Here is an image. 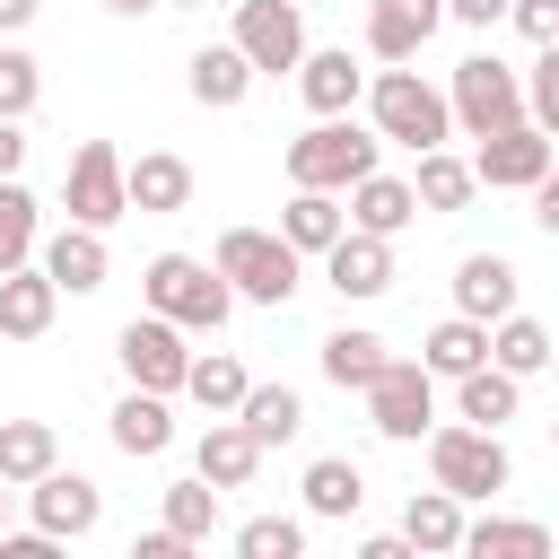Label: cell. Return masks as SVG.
Wrapping results in <instances>:
<instances>
[{
    "instance_id": "obj_28",
    "label": "cell",
    "mask_w": 559,
    "mask_h": 559,
    "mask_svg": "<svg viewBox=\"0 0 559 559\" xmlns=\"http://www.w3.org/2000/svg\"><path fill=\"white\" fill-rule=\"evenodd\" d=\"M454 550H472V559H550V524L480 515V524H463V542H454Z\"/></svg>"
},
{
    "instance_id": "obj_22",
    "label": "cell",
    "mask_w": 559,
    "mask_h": 559,
    "mask_svg": "<svg viewBox=\"0 0 559 559\" xmlns=\"http://www.w3.org/2000/svg\"><path fill=\"white\" fill-rule=\"evenodd\" d=\"M227 419H236V428H245V437L271 454V445H288V437L306 428V402H297L288 384H245V402H236Z\"/></svg>"
},
{
    "instance_id": "obj_11",
    "label": "cell",
    "mask_w": 559,
    "mask_h": 559,
    "mask_svg": "<svg viewBox=\"0 0 559 559\" xmlns=\"http://www.w3.org/2000/svg\"><path fill=\"white\" fill-rule=\"evenodd\" d=\"M236 52L253 61V79L262 70H297V52H306L297 0H236Z\"/></svg>"
},
{
    "instance_id": "obj_2",
    "label": "cell",
    "mask_w": 559,
    "mask_h": 559,
    "mask_svg": "<svg viewBox=\"0 0 559 559\" xmlns=\"http://www.w3.org/2000/svg\"><path fill=\"white\" fill-rule=\"evenodd\" d=\"M297 245L280 236V227H227L218 236V253H210V271L236 288V297H253V306H288L297 297Z\"/></svg>"
},
{
    "instance_id": "obj_15",
    "label": "cell",
    "mask_w": 559,
    "mask_h": 559,
    "mask_svg": "<svg viewBox=\"0 0 559 559\" xmlns=\"http://www.w3.org/2000/svg\"><path fill=\"white\" fill-rule=\"evenodd\" d=\"M445 26V0H367V52L376 61H419V44Z\"/></svg>"
},
{
    "instance_id": "obj_47",
    "label": "cell",
    "mask_w": 559,
    "mask_h": 559,
    "mask_svg": "<svg viewBox=\"0 0 559 559\" xmlns=\"http://www.w3.org/2000/svg\"><path fill=\"white\" fill-rule=\"evenodd\" d=\"M0 524H9V480H0Z\"/></svg>"
},
{
    "instance_id": "obj_21",
    "label": "cell",
    "mask_w": 559,
    "mask_h": 559,
    "mask_svg": "<svg viewBox=\"0 0 559 559\" xmlns=\"http://www.w3.org/2000/svg\"><path fill=\"white\" fill-rule=\"evenodd\" d=\"M297 87H306L314 114H349L358 87H367V70L349 61V44H332V52H297Z\"/></svg>"
},
{
    "instance_id": "obj_12",
    "label": "cell",
    "mask_w": 559,
    "mask_h": 559,
    "mask_svg": "<svg viewBox=\"0 0 559 559\" xmlns=\"http://www.w3.org/2000/svg\"><path fill=\"white\" fill-rule=\"evenodd\" d=\"M26 498H35V533H52V542H79V533H96L105 524V498H96V480H79V472H35L26 480Z\"/></svg>"
},
{
    "instance_id": "obj_1",
    "label": "cell",
    "mask_w": 559,
    "mask_h": 559,
    "mask_svg": "<svg viewBox=\"0 0 559 559\" xmlns=\"http://www.w3.org/2000/svg\"><path fill=\"white\" fill-rule=\"evenodd\" d=\"M367 114H376V140H393V148H445V140H454L445 96H437V87H428L411 61H384V70H376Z\"/></svg>"
},
{
    "instance_id": "obj_3",
    "label": "cell",
    "mask_w": 559,
    "mask_h": 559,
    "mask_svg": "<svg viewBox=\"0 0 559 559\" xmlns=\"http://www.w3.org/2000/svg\"><path fill=\"white\" fill-rule=\"evenodd\" d=\"M140 297H148V314H166V323H183V332H218L227 306H236V288H227L210 262H192V253H157V262L140 271Z\"/></svg>"
},
{
    "instance_id": "obj_43",
    "label": "cell",
    "mask_w": 559,
    "mask_h": 559,
    "mask_svg": "<svg viewBox=\"0 0 559 559\" xmlns=\"http://www.w3.org/2000/svg\"><path fill=\"white\" fill-rule=\"evenodd\" d=\"M26 166V131H17V114H0V175H17Z\"/></svg>"
},
{
    "instance_id": "obj_41",
    "label": "cell",
    "mask_w": 559,
    "mask_h": 559,
    "mask_svg": "<svg viewBox=\"0 0 559 559\" xmlns=\"http://www.w3.org/2000/svg\"><path fill=\"white\" fill-rule=\"evenodd\" d=\"M0 559H52V533H9L0 524Z\"/></svg>"
},
{
    "instance_id": "obj_9",
    "label": "cell",
    "mask_w": 559,
    "mask_h": 559,
    "mask_svg": "<svg viewBox=\"0 0 559 559\" xmlns=\"http://www.w3.org/2000/svg\"><path fill=\"white\" fill-rule=\"evenodd\" d=\"M114 358H122V376L148 384V393H183V367H192L183 323H166V314H131L122 341H114Z\"/></svg>"
},
{
    "instance_id": "obj_27",
    "label": "cell",
    "mask_w": 559,
    "mask_h": 559,
    "mask_svg": "<svg viewBox=\"0 0 559 559\" xmlns=\"http://www.w3.org/2000/svg\"><path fill=\"white\" fill-rule=\"evenodd\" d=\"M402 542H411V550H454V542H463V498H454V489H411Z\"/></svg>"
},
{
    "instance_id": "obj_37",
    "label": "cell",
    "mask_w": 559,
    "mask_h": 559,
    "mask_svg": "<svg viewBox=\"0 0 559 559\" xmlns=\"http://www.w3.org/2000/svg\"><path fill=\"white\" fill-rule=\"evenodd\" d=\"M376 367H384V341H376V332H332V341H323V376H332L341 393H358Z\"/></svg>"
},
{
    "instance_id": "obj_42",
    "label": "cell",
    "mask_w": 559,
    "mask_h": 559,
    "mask_svg": "<svg viewBox=\"0 0 559 559\" xmlns=\"http://www.w3.org/2000/svg\"><path fill=\"white\" fill-rule=\"evenodd\" d=\"M445 17H454V26H498L507 0H445Z\"/></svg>"
},
{
    "instance_id": "obj_13",
    "label": "cell",
    "mask_w": 559,
    "mask_h": 559,
    "mask_svg": "<svg viewBox=\"0 0 559 559\" xmlns=\"http://www.w3.org/2000/svg\"><path fill=\"white\" fill-rule=\"evenodd\" d=\"M35 271L52 280V288H70V297H87V288H105V271H114V253H105V227H61V236H35Z\"/></svg>"
},
{
    "instance_id": "obj_24",
    "label": "cell",
    "mask_w": 559,
    "mask_h": 559,
    "mask_svg": "<svg viewBox=\"0 0 559 559\" xmlns=\"http://www.w3.org/2000/svg\"><path fill=\"white\" fill-rule=\"evenodd\" d=\"M114 445H122V454H166V445H175V411H166V393L131 384V393L114 402Z\"/></svg>"
},
{
    "instance_id": "obj_32",
    "label": "cell",
    "mask_w": 559,
    "mask_h": 559,
    "mask_svg": "<svg viewBox=\"0 0 559 559\" xmlns=\"http://www.w3.org/2000/svg\"><path fill=\"white\" fill-rule=\"evenodd\" d=\"M489 367H507L515 384H524V376H542V367H550V332H542L533 314H515V306H507V314H498V332H489Z\"/></svg>"
},
{
    "instance_id": "obj_29",
    "label": "cell",
    "mask_w": 559,
    "mask_h": 559,
    "mask_svg": "<svg viewBox=\"0 0 559 559\" xmlns=\"http://www.w3.org/2000/svg\"><path fill=\"white\" fill-rule=\"evenodd\" d=\"M61 463V437L44 428V419H0V480L9 489H26L35 472H52Z\"/></svg>"
},
{
    "instance_id": "obj_4",
    "label": "cell",
    "mask_w": 559,
    "mask_h": 559,
    "mask_svg": "<svg viewBox=\"0 0 559 559\" xmlns=\"http://www.w3.org/2000/svg\"><path fill=\"white\" fill-rule=\"evenodd\" d=\"M376 131H358V122H341V114H323L306 140H288V183H314V192H349L367 166H376Z\"/></svg>"
},
{
    "instance_id": "obj_20",
    "label": "cell",
    "mask_w": 559,
    "mask_h": 559,
    "mask_svg": "<svg viewBox=\"0 0 559 559\" xmlns=\"http://www.w3.org/2000/svg\"><path fill=\"white\" fill-rule=\"evenodd\" d=\"M52 306H61V288H52L35 262L0 271V341H35V332H52Z\"/></svg>"
},
{
    "instance_id": "obj_14",
    "label": "cell",
    "mask_w": 559,
    "mask_h": 559,
    "mask_svg": "<svg viewBox=\"0 0 559 559\" xmlns=\"http://www.w3.org/2000/svg\"><path fill=\"white\" fill-rule=\"evenodd\" d=\"M323 280L341 297H384L393 288V236H367V227H341L323 245Z\"/></svg>"
},
{
    "instance_id": "obj_44",
    "label": "cell",
    "mask_w": 559,
    "mask_h": 559,
    "mask_svg": "<svg viewBox=\"0 0 559 559\" xmlns=\"http://www.w3.org/2000/svg\"><path fill=\"white\" fill-rule=\"evenodd\" d=\"M131 559H183V542L157 524V533H140V550H131Z\"/></svg>"
},
{
    "instance_id": "obj_23",
    "label": "cell",
    "mask_w": 559,
    "mask_h": 559,
    "mask_svg": "<svg viewBox=\"0 0 559 559\" xmlns=\"http://www.w3.org/2000/svg\"><path fill=\"white\" fill-rule=\"evenodd\" d=\"M253 96V61L236 52V44H210V52H192V105H210V114H236Z\"/></svg>"
},
{
    "instance_id": "obj_38",
    "label": "cell",
    "mask_w": 559,
    "mask_h": 559,
    "mask_svg": "<svg viewBox=\"0 0 559 559\" xmlns=\"http://www.w3.org/2000/svg\"><path fill=\"white\" fill-rule=\"evenodd\" d=\"M236 550H245V559H297V550H306V524H297V515H253V524L236 533Z\"/></svg>"
},
{
    "instance_id": "obj_8",
    "label": "cell",
    "mask_w": 559,
    "mask_h": 559,
    "mask_svg": "<svg viewBox=\"0 0 559 559\" xmlns=\"http://www.w3.org/2000/svg\"><path fill=\"white\" fill-rule=\"evenodd\" d=\"M61 201H70L79 227H114V218L131 210V201H122V148H114V140H79L70 166H61Z\"/></svg>"
},
{
    "instance_id": "obj_45",
    "label": "cell",
    "mask_w": 559,
    "mask_h": 559,
    "mask_svg": "<svg viewBox=\"0 0 559 559\" xmlns=\"http://www.w3.org/2000/svg\"><path fill=\"white\" fill-rule=\"evenodd\" d=\"M35 9H44V0H0V35H17V26H35Z\"/></svg>"
},
{
    "instance_id": "obj_35",
    "label": "cell",
    "mask_w": 559,
    "mask_h": 559,
    "mask_svg": "<svg viewBox=\"0 0 559 559\" xmlns=\"http://www.w3.org/2000/svg\"><path fill=\"white\" fill-rule=\"evenodd\" d=\"M35 236H44V218H35V192H26L17 175H0V271L35 262Z\"/></svg>"
},
{
    "instance_id": "obj_5",
    "label": "cell",
    "mask_w": 559,
    "mask_h": 559,
    "mask_svg": "<svg viewBox=\"0 0 559 559\" xmlns=\"http://www.w3.org/2000/svg\"><path fill=\"white\" fill-rule=\"evenodd\" d=\"M428 472H437V489H454V498H498L507 480H515V463H507V445H498V428H428Z\"/></svg>"
},
{
    "instance_id": "obj_39",
    "label": "cell",
    "mask_w": 559,
    "mask_h": 559,
    "mask_svg": "<svg viewBox=\"0 0 559 559\" xmlns=\"http://www.w3.org/2000/svg\"><path fill=\"white\" fill-rule=\"evenodd\" d=\"M35 96H44V70H35V52H17V44H0V114H35Z\"/></svg>"
},
{
    "instance_id": "obj_48",
    "label": "cell",
    "mask_w": 559,
    "mask_h": 559,
    "mask_svg": "<svg viewBox=\"0 0 559 559\" xmlns=\"http://www.w3.org/2000/svg\"><path fill=\"white\" fill-rule=\"evenodd\" d=\"M297 9H314V0H297Z\"/></svg>"
},
{
    "instance_id": "obj_7",
    "label": "cell",
    "mask_w": 559,
    "mask_h": 559,
    "mask_svg": "<svg viewBox=\"0 0 559 559\" xmlns=\"http://www.w3.org/2000/svg\"><path fill=\"white\" fill-rule=\"evenodd\" d=\"M367 419H376V437H393V445H411V437H428V411H437V376L419 367V358H384L367 384Z\"/></svg>"
},
{
    "instance_id": "obj_33",
    "label": "cell",
    "mask_w": 559,
    "mask_h": 559,
    "mask_svg": "<svg viewBox=\"0 0 559 559\" xmlns=\"http://www.w3.org/2000/svg\"><path fill=\"white\" fill-rule=\"evenodd\" d=\"M472 192H480V183H472V166H463V157L419 148V175H411V201H419V210H437V218H445V210H463Z\"/></svg>"
},
{
    "instance_id": "obj_16",
    "label": "cell",
    "mask_w": 559,
    "mask_h": 559,
    "mask_svg": "<svg viewBox=\"0 0 559 559\" xmlns=\"http://www.w3.org/2000/svg\"><path fill=\"white\" fill-rule=\"evenodd\" d=\"M122 201H131V210H148V218H166V210H183V201H192V166H183L175 148H148V157H131V166H122Z\"/></svg>"
},
{
    "instance_id": "obj_6",
    "label": "cell",
    "mask_w": 559,
    "mask_h": 559,
    "mask_svg": "<svg viewBox=\"0 0 559 559\" xmlns=\"http://www.w3.org/2000/svg\"><path fill=\"white\" fill-rule=\"evenodd\" d=\"M445 114L472 131V140H489V131H507V122H524V79L498 61V52H472V61H454V87H445Z\"/></svg>"
},
{
    "instance_id": "obj_34",
    "label": "cell",
    "mask_w": 559,
    "mask_h": 559,
    "mask_svg": "<svg viewBox=\"0 0 559 559\" xmlns=\"http://www.w3.org/2000/svg\"><path fill=\"white\" fill-rule=\"evenodd\" d=\"M166 533H175V542H183V550H201V542H210V533H218V489H210V480H201V472H192V480H175V489H166Z\"/></svg>"
},
{
    "instance_id": "obj_26",
    "label": "cell",
    "mask_w": 559,
    "mask_h": 559,
    "mask_svg": "<svg viewBox=\"0 0 559 559\" xmlns=\"http://www.w3.org/2000/svg\"><path fill=\"white\" fill-rule=\"evenodd\" d=\"M358 498H367V472L349 463V454H314L306 463V515H358Z\"/></svg>"
},
{
    "instance_id": "obj_30",
    "label": "cell",
    "mask_w": 559,
    "mask_h": 559,
    "mask_svg": "<svg viewBox=\"0 0 559 559\" xmlns=\"http://www.w3.org/2000/svg\"><path fill=\"white\" fill-rule=\"evenodd\" d=\"M341 227H349V218H341V192H314V183H297V201L280 210V236H288L297 253H323Z\"/></svg>"
},
{
    "instance_id": "obj_36",
    "label": "cell",
    "mask_w": 559,
    "mask_h": 559,
    "mask_svg": "<svg viewBox=\"0 0 559 559\" xmlns=\"http://www.w3.org/2000/svg\"><path fill=\"white\" fill-rule=\"evenodd\" d=\"M245 384H253V376H245L227 349H210V358H192V367H183V393H192L210 419H218V411H236V402H245Z\"/></svg>"
},
{
    "instance_id": "obj_18",
    "label": "cell",
    "mask_w": 559,
    "mask_h": 559,
    "mask_svg": "<svg viewBox=\"0 0 559 559\" xmlns=\"http://www.w3.org/2000/svg\"><path fill=\"white\" fill-rule=\"evenodd\" d=\"M507 306H515V262H507V253H463V262H454V314L498 323Z\"/></svg>"
},
{
    "instance_id": "obj_25",
    "label": "cell",
    "mask_w": 559,
    "mask_h": 559,
    "mask_svg": "<svg viewBox=\"0 0 559 559\" xmlns=\"http://www.w3.org/2000/svg\"><path fill=\"white\" fill-rule=\"evenodd\" d=\"M454 411H463L472 428H507V419H515V376L489 367V358L463 367V376H454Z\"/></svg>"
},
{
    "instance_id": "obj_10",
    "label": "cell",
    "mask_w": 559,
    "mask_h": 559,
    "mask_svg": "<svg viewBox=\"0 0 559 559\" xmlns=\"http://www.w3.org/2000/svg\"><path fill=\"white\" fill-rule=\"evenodd\" d=\"M550 131L542 122H507V131H489L480 140V157H472V183H489V192H533L542 175H550Z\"/></svg>"
},
{
    "instance_id": "obj_17",
    "label": "cell",
    "mask_w": 559,
    "mask_h": 559,
    "mask_svg": "<svg viewBox=\"0 0 559 559\" xmlns=\"http://www.w3.org/2000/svg\"><path fill=\"white\" fill-rule=\"evenodd\" d=\"M349 227H367V236H402L411 218H419V201H411V183L402 175H384V166H367L358 183H349V210H341Z\"/></svg>"
},
{
    "instance_id": "obj_46",
    "label": "cell",
    "mask_w": 559,
    "mask_h": 559,
    "mask_svg": "<svg viewBox=\"0 0 559 559\" xmlns=\"http://www.w3.org/2000/svg\"><path fill=\"white\" fill-rule=\"evenodd\" d=\"M105 9H122V17H140V9H157V0H105Z\"/></svg>"
},
{
    "instance_id": "obj_40",
    "label": "cell",
    "mask_w": 559,
    "mask_h": 559,
    "mask_svg": "<svg viewBox=\"0 0 559 559\" xmlns=\"http://www.w3.org/2000/svg\"><path fill=\"white\" fill-rule=\"evenodd\" d=\"M507 17L524 26V44H559V0H507Z\"/></svg>"
},
{
    "instance_id": "obj_31",
    "label": "cell",
    "mask_w": 559,
    "mask_h": 559,
    "mask_svg": "<svg viewBox=\"0 0 559 559\" xmlns=\"http://www.w3.org/2000/svg\"><path fill=\"white\" fill-rule=\"evenodd\" d=\"M489 358V323H472V314H445L428 341H419V367L428 376H463V367H480Z\"/></svg>"
},
{
    "instance_id": "obj_19",
    "label": "cell",
    "mask_w": 559,
    "mask_h": 559,
    "mask_svg": "<svg viewBox=\"0 0 559 559\" xmlns=\"http://www.w3.org/2000/svg\"><path fill=\"white\" fill-rule=\"evenodd\" d=\"M192 472H201L210 489H245V480L262 472V445H253V437H245V428L218 411V419L201 428V445H192Z\"/></svg>"
}]
</instances>
